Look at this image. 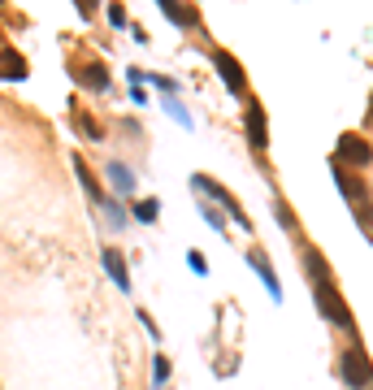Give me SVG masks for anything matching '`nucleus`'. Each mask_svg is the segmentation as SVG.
Returning <instances> with one entry per match:
<instances>
[{"instance_id":"obj_1","label":"nucleus","mask_w":373,"mask_h":390,"mask_svg":"<svg viewBox=\"0 0 373 390\" xmlns=\"http://www.w3.org/2000/svg\"><path fill=\"white\" fill-rule=\"evenodd\" d=\"M312 295H317V312H322L330 325H339V329H356V321H352V308L343 304V295L334 291V282H330V277H322V282H312Z\"/></svg>"},{"instance_id":"obj_2","label":"nucleus","mask_w":373,"mask_h":390,"mask_svg":"<svg viewBox=\"0 0 373 390\" xmlns=\"http://www.w3.org/2000/svg\"><path fill=\"white\" fill-rule=\"evenodd\" d=\"M339 373H343V381H347V386H356V390L373 386V364H369V356H364L360 347H347V351H343Z\"/></svg>"},{"instance_id":"obj_3","label":"nucleus","mask_w":373,"mask_h":390,"mask_svg":"<svg viewBox=\"0 0 373 390\" xmlns=\"http://www.w3.org/2000/svg\"><path fill=\"white\" fill-rule=\"evenodd\" d=\"M334 160H339V165H369V160H373V148H369L360 135H343Z\"/></svg>"},{"instance_id":"obj_4","label":"nucleus","mask_w":373,"mask_h":390,"mask_svg":"<svg viewBox=\"0 0 373 390\" xmlns=\"http://www.w3.org/2000/svg\"><path fill=\"white\" fill-rule=\"evenodd\" d=\"M213 66H218V74H222V83L239 96L243 87H247V78H243V70H239V61L230 57V52H218V57H213Z\"/></svg>"},{"instance_id":"obj_5","label":"nucleus","mask_w":373,"mask_h":390,"mask_svg":"<svg viewBox=\"0 0 373 390\" xmlns=\"http://www.w3.org/2000/svg\"><path fill=\"white\" fill-rule=\"evenodd\" d=\"M247 139H252V148H270V135H265V108L260 104H247Z\"/></svg>"},{"instance_id":"obj_6","label":"nucleus","mask_w":373,"mask_h":390,"mask_svg":"<svg viewBox=\"0 0 373 390\" xmlns=\"http://www.w3.org/2000/svg\"><path fill=\"white\" fill-rule=\"evenodd\" d=\"M78 83L91 87V91H104V87H109V70H104L100 61H87V66L78 70Z\"/></svg>"},{"instance_id":"obj_7","label":"nucleus","mask_w":373,"mask_h":390,"mask_svg":"<svg viewBox=\"0 0 373 390\" xmlns=\"http://www.w3.org/2000/svg\"><path fill=\"white\" fill-rule=\"evenodd\" d=\"M104 269H109V277L126 291L131 287V277H126V260H122V252H113V247H104Z\"/></svg>"},{"instance_id":"obj_8","label":"nucleus","mask_w":373,"mask_h":390,"mask_svg":"<svg viewBox=\"0 0 373 390\" xmlns=\"http://www.w3.org/2000/svg\"><path fill=\"white\" fill-rule=\"evenodd\" d=\"M334 183L343 187V195H347V200H356V204H360V195H364V191H360V183L347 174V165H339V160H334Z\"/></svg>"},{"instance_id":"obj_9","label":"nucleus","mask_w":373,"mask_h":390,"mask_svg":"<svg viewBox=\"0 0 373 390\" xmlns=\"http://www.w3.org/2000/svg\"><path fill=\"white\" fill-rule=\"evenodd\" d=\"M0 78H26V66L18 52H0Z\"/></svg>"},{"instance_id":"obj_10","label":"nucleus","mask_w":373,"mask_h":390,"mask_svg":"<svg viewBox=\"0 0 373 390\" xmlns=\"http://www.w3.org/2000/svg\"><path fill=\"white\" fill-rule=\"evenodd\" d=\"M74 170H78V183L87 187V195H91L96 204H109V200H104V191H100V183H96V174L87 170V165H83V160H74Z\"/></svg>"},{"instance_id":"obj_11","label":"nucleus","mask_w":373,"mask_h":390,"mask_svg":"<svg viewBox=\"0 0 373 390\" xmlns=\"http://www.w3.org/2000/svg\"><path fill=\"white\" fill-rule=\"evenodd\" d=\"M247 260H252V269H256V273L265 277V287H270V295H282V291H278V277H274V269H270V260H265L260 252H252Z\"/></svg>"},{"instance_id":"obj_12","label":"nucleus","mask_w":373,"mask_h":390,"mask_svg":"<svg viewBox=\"0 0 373 390\" xmlns=\"http://www.w3.org/2000/svg\"><path fill=\"white\" fill-rule=\"evenodd\" d=\"M156 5H161V9L170 14V22H178V26H191V22H195V14H191V9H183L178 0H156Z\"/></svg>"},{"instance_id":"obj_13","label":"nucleus","mask_w":373,"mask_h":390,"mask_svg":"<svg viewBox=\"0 0 373 390\" xmlns=\"http://www.w3.org/2000/svg\"><path fill=\"white\" fill-rule=\"evenodd\" d=\"M109 183H113L118 191H131V187H135V178H131V170H126V165H118V160L109 165Z\"/></svg>"},{"instance_id":"obj_14","label":"nucleus","mask_w":373,"mask_h":390,"mask_svg":"<svg viewBox=\"0 0 373 390\" xmlns=\"http://www.w3.org/2000/svg\"><path fill=\"white\" fill-rule=\"evenodd\" d=\"M135 217L139 221H156V217H161V208H156V200H135Z\"/></svg>"},{"instance_id":"obj_15","label":"nucleus","mask_w":373,"mask_h":390,"mask_svg":"<svg viewBox=\"0 0 373 390\" xmlns=\"http://www.w3.org/2000/svg\"><path fill=\"white\" fill-rule=\"evenodd\" d=\"M152 373H156V377H152L156 386H165V381H170V360H165V356H156V360H152Z\"/></svg>"},{"instance_id":"obj_16","label":"nucleus","mask_w":373,"mask_h":390,"mask_svg":"<svg viewBox=\"0 0 373 390\" xmlns=\"http://www.w3.org/2000/svg\"><path fill=\"white\" fill-rule=\"evenodd\" d=\"M78 126L87 130V139H104V135H100V126H96V118H87V113H83V118H78Z\"/></svg>"},{"instance_id":"obj_17","label":"nucleus","mask_w":373,"mask_h":390,"mask_svg":"<svg viewBox=\"0 0 373 390\" xmlns=\"http://www.w3.org/2000/svg\"><path fill=\"white\" fill-rule=\"evenodd\" d=\"M109 22L122 26V22H126V9H122V5H109Z\"/></svg>"},{"instance_id":"obj_18","label":"nucleus","mask_w":373,"mask_h":390,"mask_svg":"<svg viewBox=\"0 0 373 390\" xmlns=\"http://www.w3.org/2000/svg\"><path fill=\"white\" fill-rule=\"evenodd\" d=\"M74 5H78V9H83V18H87V14L96 9V0H74Z\"/></svg>"}]
</instances>
